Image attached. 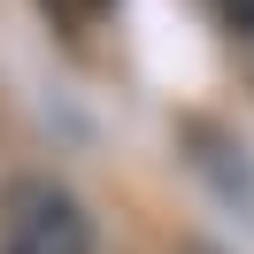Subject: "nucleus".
<instances>
[{"label": "nucleus", "mask_w": 254, "mask_h": 254, "mask_svg": "<svg viewBox=\"0 0 254 254\" xmlns=\"http://www.w3.org/2000/svg\"><path fill=\"white\" fill-rule=\"evenodd\" d=\"M0 254H93V208L62 177H16L0 192Z\"/></svg>", "instance_id": "1"}, {"label": "nucleus", "mask_w": 254, "mask_h": 254, "mask_svg": "<svg viewBox=\"0 0 254 254\" xmlns=\"http://www.w3.org/2000/svg\"><path fill=\"white\" fill-rule=\"evenodd\" d=\"M223 16H231L239 31H254V0H223Z\"/></svg>", "instance_id": "2"}, {"label": "nucleus", "mask_w": 254, "mask_h": 254, "mask_svg": "<svg viewBox=\"0 0 254 254\" xmlns=\"http://www.w3.org/2000/svg\"><path fill=\"white\" fill-rule=\"evenodd\" d=\"M185 254H208V247H185Z\"/></svg>", "instance_id": "3"}]
</instances>
